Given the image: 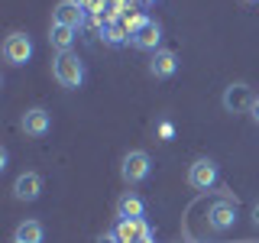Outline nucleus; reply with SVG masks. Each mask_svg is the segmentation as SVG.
<instances>
[{"label": "nucleus", "mask_w": 259, "mask_h": 243, "mask_svg": "<svg viewBox=\"0 0 259 243\" xmlns=\"http://www.w3.org/2000/svg\"><path fill=\"white\" fill-rule=\"evenodd\" d=\"M52 78L59 81L65 91H78V88L84 85V78H88V68L75 52H59L52 59Z\"/></svg>", "instance_id": "f257e3e1"}, {"label": "nucleus", "mask_w": 259, "mask_h": 243, "mask_svg": "<svg viewBox=\"0 0 259 243\" xmlns=\"http://www.w3.org/2000/svg\"><path fill=\"white\" fill-rule=\"evenodd\" d=\"M152 172V159L146 149H130L123 159H120V178H123L126 185H140L146 182Z\"/></svg>", "instance_id": "f03ea898"}, {"label": "nucleus", "mask_w": 259, "mask_h": 243, "mask_svg": "<svg viewBox=\"0 0 259 243\" xmlns=\"http://www.w3.org/2000/svg\"><path fill=\"white\" fill-rule=\"evenodd\" d=\"M32 59V39L26 32H10V36L4 39V62L10 65V68H20V65H26Z\"/></svg>", "instance_id": "7ed1b4c3"}, {"label": "nucleus", "mask_w": 259, "mask_h": 243, "mask_svg": "<svg viewBox=\"0 0 259 243\" xmlns=\"http://www.w3.org/2000/svg\"><path fill=\"white\" fill-rule=\"evenodd\" d=\"M237 217H240L237 201H230V198H217L214 205L207 208V227H210V230H217V233L230 230V227L237 224Z\"/></svg>", "instance_id": "20e7f679"}, {"label": "nucleus", "mask_w": 259, "mask_h": 243, "mask_svg": "<svg viewBox=\"0 0 259 243\" xmlns=\"http://www.w3.org/2000/svg\"><path fill=\"white\" fill-rule=\"evenodd\" d=\"M217 178H221V169H217L214 159H194L188 166V185L198 191H207L217 185Z\"/></svg>", "instance_id": "39448f33"}, {"label": "nucleus", "mask_w": 259, "mask_h": 243, "mask_svg": "<svg viewBox=\"0 0 259 243\" xmlns=\"http://www.w3.org/2000/svg\"><path fill=\"white\" fill-rule=\"evenodd\" d=\"M253 101H256V94L249 91V85H243V81H237V85H227V91L221 97V104H224L227 113H246L249 107H253Z\"/></svg>", "instance_id": "423d86ee"}, {"label": "nucleus", "mask_w": 259, "mask_h": 243, "mask_svg": "<svg viewBox=\"0 0 259 243\" xmlns=\"http://www.w3.org/2000/svg\"><path fill=\"white\" fill-rule=\"evenodd\" d=\"M84 13H88V7L78 4V0H59V4H55V10H52V23L81 29V26H84Z\"/></svg>", "instance_id": "0eeeda50"}, {"label": "nucleus", "mask_w": 259, "mask_h": 243, "mask_svg": "<svg viewBox=\"0 0 259 243\" xmlns=\"http://www.w3.org/2000/svg\"><path fill=\"white\" fill-rule=\"evenodd\" d=\"M20 130L26 136H46L49 130H52V113H49L46 107H29L20 117Z\"/></svg>", "instance_id": "6e6552de"}, {"label": "nucleus", "mask_w": 259, "mask_h": 243, "mask_svg": "<svg viewBox=\"0 0 259 243\" xmlns=\"http://www.w3.org/2000/svg\"><path fill=\"white\" fill-rule=\"evenodd\" d=\"M146 68H149V75L152 78H172L175 71H178V55L172 52V49H159V52H152L149 55V65H146Z\"/></svg>", "instance_id": "1a4fd4ad"}, {"label": "nucleus", "mask_w": 259, "mask_h": 243, "mask_svg": "<svg viewBox=\"0 0 259 243\" xmlns=\"http://www.w3.org/2000/svg\"><path fill=\"white\" fill-rule=\"evenodd\" d=\"M42 194V175L39 172H23L13 182V198L16 201H36Z\"/></svg>", "instance_id": "9d476101"}, {"label": "nucleus", "mask_w": 259, "mask_h": 243, "mask_svg": "<svg viewBox=\"0 0 259 243\" xmlns=\"http://www.w3.org/2000/svg\"><path fill=\"white\" fill-rule=\"evenodd\" d=\"M117 217L120 221H140V217H146V201L133 191L120 194L117 198Z\"/></svg>", "instance_id": "9b49d317"}, {"label": "nucleus", "mask_w": 259, "mask_h": 243, "mask_svg": "<svg viewBox=\"0 0 259 243\" xmlns=\"http://www.w3.org/2000/svg\"><path fill=\"white\" fill-rule=\"evenodd\" d=\"M117 233L123 243H143V240H152V227L143 221H120L117 224Z\"/></svg>", "instance_id": "f8f14e48"}, {"label": "nucleus", "mask_w": 259, "mask_h": 243, "mask_svg": "<svg viewBox=\"0 0 259 243\" xmlns=\"http://www.w3.org/2000/svg\"><path fill=\"white\" fill-rule=\"evenodd\" d=\"M130 43H133L136 49H143V52H159V46H162V26L152 20L149 26H143L136 36H130Z\"/></svg>", "instance_id": "ddd939ff"}, {"label": "nucleus", "mask_w": 259, "mask_h": 243, "mask_svg": "<svg viewBox=\"0 0 259 243\" xmlns=\"http://www.w3.org/2000/svg\"><path fill=\"white\" fill-rule=\"evenodd\" d=\"M13 240L16 243H42L46 240V227H42V221H20L16 224V233H13Z\"/></svg>", "instance_id": "4468645a"}, {"label": "nucleus", "mask_w": 259, "mask_h": 243, "mask_svg": "<svg viewBox=\"0 0 259 243\" xmlns=\"http://www.w3.org/2000/svg\"><path fill=\"white\" fill-rule=\"evenodd\" d=\"M75 32L78 29L52 23V26H49V46H52L55 52H71V46H75Z\"/></svg>", "instance_id": "2eb2a0df"}, {"label": "nucleus", "mask_w": 259, "mask_h": 243, "mask_svg": "<svg viewBox=\"0 0 259 243\" xmlns=\"http://www.w3.org/2000/svg\"><path fill=\"white\" fill-rule=\"evenodd\" d=\"M126 39H130V32H126V26H123V20H113L110 23V26L107 29H104V43H107V46H120V43H126Z\"/></svg>", "instance_id": "dca6fc26"}, {"label": "nucleus", "mask_w": 259, "mask_h": 243, "mask_svg": "<svg viewBox=\"0 0 259 243\" xmlns=\"http://www.w3.org/2000/svg\"><path fill=\"white\" fill-rule=\"evenodd\" d=\"M149 13H143V10H133V13H126L123 16V26H126V32L130 36H136V32H140L143 26H149Z\"/></svg>", "instance_id": "f3484780"}, {"label": "nucleus", "mask_w": 259, "mask_h": 243, "mask_svg": "<svg viewBox=\"0 0 259 243\" xmlns=\"http://www.w3.org/2000/svg\"><path fill=\"white\" fill-rule=\"evenodd\" d=\"M97 243H123V240H120V233H117V230H104L101 237H97Z\"/></svg>", "instance_id": "a211bd4d"}, {"label": "nucleus", "mask_w": 259, "mask_h": 243, "mask_svg": "<svg viewBox=\"0 0 259 243\" xmlns=\"http://www.w3.org/2000/svg\"><path fill=\"white\" fill-rule=\"evenodd\" d=\"M172 133H175V127L168 124V120H165V124H159V136H162V140H172Z\"/></svg>", "instance_id": "6ab92c4d"}, {"label": "nucleus", "mask_w": 259, "mask_h": 243, "mask_svg": "<svg viewBox=\"0 0 259 243\" xmlns=\"http://www.w3.org/2000/svg\"><path fill=\"white\" fill-rule=\"evenodd\" d=\"M249 117L259 124V94H256V101H253V107H249Z\"/></svg>", "instance_id": "aec40b11"}, {"label": "nucleus", "mask_w": 259, "mask_h": 243, "mask_svg": "<svg viewBox=\"0 0 259 243\" xmlns=\"http://www.w3.org/2000/svg\"><path fill=\"white\" fill-rule=\"evenodd\" d=\"M253 214H256V217H253V221H256V227H259V205H256V211H253Z\"/></svg>", "instance_id": "412c9836"}, {"label": "nucleus", "mask_w": 259, "mask_h": 243, "mask_svg": "<svg viewBox=\"0 0 259 243\" xmlns=\"http://www.w3.org/2000/svg\"><path fill=\"white\" fill-rule=\"evenodd\" d=\"M140 4H146V7H149V4H156V0H140Z\"/></svg>", "instance_id": "4be33fe9"}, {"label": "nucleus", "mask_w": 259, "mask_h": 243, "mask_svg": "<svg viewBox=\"0 0 259 243\" xmlns=\"http://www.w3.org/2000/svg\"><path fill=\"white\" fill-rule=\"evenodd\" d=\"M243 4H259V0H243Z\"/></svg>", "instance_id": "5701e85b"}, {"label": "nucleus", "mask_w": 259, "mask_h": 243, "mask_svg": "<svg viewBox=\"0 0 259 243\" xmlns=\"http://www.w3.org/2000/svg\"><path fill=\"white\" fill-rule=\"evenodd\" d=\"M143 243H152V240H143Z\"/></svg>", "instance_id": "b1692460"}, {"label": "nucleus", "mask_w": 259, "mask_h": 243, "mask_svg": "<svg viewBox=\"0 0 259 243\" xmlns=\"http://www.w3.org/2000/svg\"><path fill=\"white\" fill-rule=\"evenodd\" d=\"M13 243H16V240H13Z\"/></svg>", "instance_id": "393cba45"}]
</instances>
